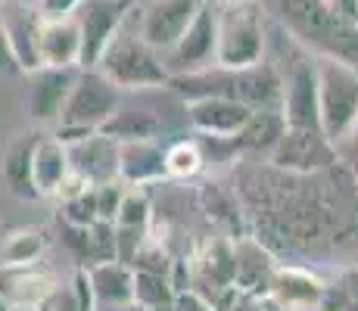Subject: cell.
Wrapping results in <instances>:
<instances>
[{"mask_svg": "<svg viewBox=\"0 0 358 311\" xmlns=\"http://www.w3.org/2000/svg\"><path fill=\"white\" fill-rule=\"evenodd\" d=\"M259 243L278 240L302 255H327L358 240V184L340 162L315 175L252 171L240 178Z\"/></svg>", "mask_w": 358, "mask_h": 311, "instance_id": "6da1fadb", "label": "cell"}, {"mask_svg": "<svg viewBox=\"0 0 358 311\" xmlns=\"http://www.w3.org/2000/svg\"><path fill=\"white\" fill-rule=\"evenodd\" d=\"M280 29L321 57H340L358 66V25L330 0H262Z\"/></svg>", "mask_w": 358, "mask_h": 311, "instance_id": "7a4b0ae2", "label": "cell"}, {"mask_svg": "<svg viewBox=\"0 0 358 311\" xmlns=\"http://www.w3.org/2000/svg\"><path fill=\"white\" fill-rule=\"evenodd\" d=\"M184 100L194 96H228L250 109H280V96H284V75L271 66V62L259 59L246 68H222L209 66L203 72L175 75L169 78Z\"/></svg>", "mask_w": 358, "mask_h": 311, "instance_id": "3957f363", "label": "cell"}, {"mask_svg": "<svg viewBox=\"0 0 358 311\" xmlns=\"http://www.w3.org/2000/svg\"><path fill=\"white\" fill-rule=\"evenodd\" d=\"M94 68H100L119 91H147V87L169 85V72L162 66V57L137 31L134 10L119 25V31L106 41V47H103Z\"/></svg>", "mask_w": 358, "mask_h": 311, "instance_id": "277c9868", "label": "cell"}, {"mask_svg": "<svg viewBox=\"0 0 358 311\" xmlns=\"http://www.w3.org/2000/svg\"><path fill=\"white\" fill-rule=\"evenodd\" d=\"M318 81V128L340 147L358 124V66L340 57L315 59Z\"/></svg>", "mask_w": 358, "mask_h": 311, "instance_id": "5b68a950", "label": "cell"}, {"mask_svg": "<svg viewBox=\"0 0 358 311\" xmlns=\"http://www.w3.org/2000/svg\"><path fill=\"white\" fill-rule=\"evenodd\" d=\"M215 6V66L246 68L265 53V25L262 6L256 0L237 3H212Z\"/></svg>", "mask_w": 358, "mask_h": 311, "instance_id": "8992f818", "label": "cell"}, {"mask_svg": "<svg viewBox=\"0 0 358 311\" xmlns=\"http://www.w3.org/2000/svg\"><path fill=\"white\" fill-rule=\"evenodd\" d=\"M119 103H122V91L100 68H78V78H75L72 91H69V100L53 134L59 140H72L78 134L100 131L109 122V115L119 109Z\"/></svg>", "mask_w": 358, "mask_h": 311, "instance_id": "52a82bcc", "label": "cell"}, {"mask_svg": "<svg viewBox=\"0 0 358 311\" xmlns=\"http://www.w3.org/2000/svg\"><path fill=\"white\" fill-rule=\"evenodd\" d=\"M340 162V147L321 128H290L280 131L278 143L268 153V165L293 175H315Z\"/></svg>", "mask_w": 358, "mask_h": 311, "instance_id": "ba28073f", "label": "cell"}, {"mask_svg": "<svg viewBox=\"0 0 358 311\" xmlns=\"http://www.w3.org/2000/svg\"><path fill=\"white\" fill-rule=\"evenodd\" d=\"M162 66L169 72V78L203 72V68L215 66V6L203 0V6L190 19L181 38L175 41V47L162 53Z\"/></svg>", "mask_w": 358, "mask_h": 311, "instance_id": "9c48e42d", "label": "cell"}, {"mask_svg": "<svg viewBox=\"0 0 358 311\" xmlns=\"http://www.w3.org/2000/svg\"><path fill=\"white\" fill-rule=\"evenodd\" d=\"M199 6H203V0H137V31L162 57L165 50L175 47V41L184 34Z\"/></svg>", "mask_w": 358, "mask_h": 311, "instance_id": "30bf717a", "label": "cell"}, {"mask_svg": "<svg viewBox=\"0 0 358 311\" xmlns=\"http://www.w3.org/2000/svg\"><path fill=\"white\" fill-rule=\"evenodd\" d=\"M137 0H81L75 22L81 31V68H94L106 41L119 31Z\"/></svg>", "mask_w": 358, "mask_h": 311, "instance_id": "8fae6325", "label": "cell"}, {"mask_svg": "<svg viewBox=\"0 0 358 311\" xmlns=\"http://www.w3.org/2000/svg\"><path fill=\"white\" fill-rule=\"evenodd\" d=\"M57 277L34 265H0V302L6 311H44L57 293Z\"/></svg>", "mask_w": 358, "mask_h": 311, "instance_id": "7c38bea8", "label": "cell"}, {"mask_svg": "<svg viewBox=\"0 0 358 311\" xmlns=\"http://www.w3.org/2000/svg\"><path fill=\"white\" fill-rule=\"evenodd\" d=\"M29 85V115L38 124H53L57 128L63 106L69 100L75 78H78V66H38Z\"/></svg>", "mask_w": 358, "mask_h": 311, "instance_id": "4fadbf2b", "label": "cell"}, {"mask_svg": "<svg viewBox=\"0 0 358 311\" xmlns=\"http://www.w3.org/2000/svg\"><path fill=\"white\" fill-rule=\"evenodd\" d=\"M66 143L69 162L78 175H85L94 187L106 181H119V143L103 131H91V134H78Z\"/></svg>", "mask_w": 358, "mask_h": 311, "instance_id": "5bb4252c", "label": "cell"}, {"mask_svg": "<svg viewBox=\"0 0 358 311\" xmlns=\"http://www.w3.org/2000/svg\"><path fill=\"white\" fill-rule=\"evenodd\" d=\"M280 115L290 128H318V81H315V62H293L290 75L284 78L280 96Z\"/></svg>", "mask_w": 358, "mask_h": 311, "instance_id": "9a60e30c", "label": "cell"}, {"mask_svg": "<svg viewBox=\"0 0 358 311\" xmlns=\"http://www.w3.org/2000/svg\"><path fill=\"white\" fill-rule=\"evenodd\" d=\"M250 115V106L228 100V96H194V100H187V122L194 124V131L206 137H218V140H231Z\"/></svg>", "mask_w": 358, "mask_h": 311, "instance_id": "2e32d148", "label": "cell"}, {"mask_svg": "<svg viewBox=\"0 0 358 311\" xmlns=\"http://www.w3.org/2000/svg\"><path fill=\"white\" fill-rule=\"evenodd\" d=\"M268 293L284 305V311H315L324 302L327 287L321 283V277H315L306 268H278L271 271V283H268Z\"/></svg>", "mask_w": 358, "mask_h": 311, "instance_id": "e0dca14e", "label": "cell"}, {"mask_svg": "<svg viewBox=\"0 0 358 311\" xmlns=\"http://www.w3.org/2000/svg\"><path fill=\"white\" fill-rule=\"evenodd\" d=\"M0 19H3L6 38H10L13 57L19 62V72H34L41 66L38 59V29H41V13L29 3H16L6 0L0 6Z\"/></svg>", "mask_w": 358, "mask_h": 311, "instance_id": "ac0fdd59", "label": "cell"}, {"mask_svg": "<svg viewBox=\"0 0 358 311\" xmlns=\"http://www.w3.org/2000/svg\"><path fill=\"white\" fill-rule=\"evenodd\" d=\"M119 143V181L128 187H147L162 181L165 175V150L156 137L141 140H115Z\"/></svg>", "mask_w": 358, "mask_h": 311, "instance_id": "d6986e66", "label": "cell"}, {"mask_svg": "<svg viewBox=\"0 0 358 311\" xmlns=\"http://www.w3.org/2000/svg\"><path fill=\"white\" fill-rule=\"evenodd\" d=\"M87 283H91L94 302L100 308H125L134 305V268L125 265L119 259H106V261H91L85 265Z\"/></svg>", "mask_w": 358, "mask_h": 311, "instance_id": "ffe728a7", "label": "cell"}, {"mask_svg": "<svg viewBox=\"0 0 358 311\" xmlns=\"http://www.w3.org/2000/svg\"><path fill=\"white\" fill-rule=\"evenodd\" d=\"M274 259L265 243L252 237H234V287L237 293H268Z\"/></svg>", "mask_w": 358, "mask_h": 311, "instance_id": "44dd1931", "label": "cell"}, {"mask_svg": "<svg viewBox=\"0 0 358 311\" xmlns=\"http://www.w3.org/2000/svg\"><path fill=\"white\" fill-rule=\"evenodd\" d=\"M38 59H41V66H78L81 68V31H78L75 16L41 19Z\"/></svg>", "mask_w": 358, "mask_h": 311, "instance_id": "7402d4cb", "label": "cell"}, {"mask_svg": "<svg viewBox=\"0 0 358 311\" xmlns=\"http://www.w3.org/2000/svg\"><path fill=\"white\" fill-rule=\"evenodd\" d=\"M69 168H72V162H69L66 143L57 134H38V143L31 150V184L38 190V196H53V190L69 175Z\"/></svg>", "mask_w": 358, "mask_h": 311, "instance_id": "603a6c76", "label": "cell"}, {"mask_svg": "<svg viewBox=\"0 0 358 311\" xmlns=\"http://www.w3.org/2000/svg\"><path fill=\"white\" fill-rule=\"evenodd\" d=\"M38 143V134H19L6 143L3 162H0V175H3L10 193L22 199H38V190L31 184V150Z\"/></svg>", "mask_w": 358, "mask_h": 311, "instance_id": "cb8c5ba5", "label": "cell"}, {"mask_svg": "<svg viewBox=\"0 0 358 311\" xmlns=\"http://www.w3.org/2000/svg\"><path fill=\"white\" fill-rule=\"evenodd\" d=\"M287 128L280 109H252V115L246 119V124L231 137L237 147H243L246 153H271V147L278 143L280 131Z\"/></svg>", "mask_w": 358, "mask_h": 311, "instance_id": "d4e9b609", "label": "cell"}, {"mask_svg": "<svg viewBox=\"0 0 358 311\" xmlns=\"http://www.w3.org/2000/svg\"><path fill=\"white\" fill-rule=\"evenodd\" d=\"M103 134H109L113 140H141V137H159L162 131V119H156L147 109H128L119 103L109 122L103 124Z\"/></svg>", "mask_w": 358, "mask_h": 311, "instance_id": "484cf974", "label": "cell"}, {"mask_svg": "<svg viewBox=\"0 0 358 311\" xmlns=\"http://www.w3.org/2000/svg\"><path fill=\"white\" fill-rule=\"evenodd\" d=\"M47 249V233L41 227L10 231L0 243V265H34Z\"/></svg>", "mask_w": 358, "mask_h": 311, "instance_id": "4316f807", "label": "cell"}, {"mask_svg": "<svg viewBox=\"0 0 358 311\" xmlns=\"http://www.w3.org/2000/svg\"><path fill=\"white\" fill-rule=\"evenodd\" d=\"M171 299H175V289H171L169 274L134 268V305L153 308V305H165Z\"/></svg>", "mask_w": 358, "mask_h": 311, "instance_id": "83f0119b", "label": "cell"}, {"mask_svg": "<svg viewBox=\"0 0 358 311\" xmlns=\"http://www.w3.org/2000/svg\"><path fill=\"white\" fill-rule=\"evenodd\" d=\"M203 162L206 156L196 140H178L165 150V175L169 178H181V181L196 178L203 171Z\"/></svg>", "mask_w": 358, "mask_h": 311, "instance_id": "f1b7e54d", "label": "cell"}, {"mask_svg": "<svg viewBox=\"0 0 358 311\" xmlns=\"http://www.w3.org/2000/svg\"><path fill=\"white\" fill-rule=\"evenodd\" d=\"M150 218H153V205H150V196L143 193V187H131V190L122 193L119 212H115V227H131V231H147Z\"/></svg>", "mask_w": 358, "mask_h": 311, "instance_id": "f546056e", "label": "cell"}, {"mask_svg": "<svg viewBox=\"0 0 358 311\" xmlns=\"http://www.w3.org/2000/svg\"><path fill=\"white\" fill-rule=\"evenodd\" d=\"M199 199H203V209L209 212V218L222 221V224L234 227V231L240 227L237 193H228L222 184H206V187H203V193H199Z\"/></svg>", "mask_w": 358, "mask_h": 311, "instance_id": "4dcf8cb0", "label": "cell"}, {"mask_svg": "<svg viewBox=\"0 0 358 311\" xmlns=\"http://www.w3.org/2000/svg\"><path fill=\"white\" fill-rule=\"evenodd\" d=\"M59 215L66 218L69 227H91L94 221H100L97 218V203H94V187L87 193H81V196L66 199Z\"/></svg>", "mask_w": 358, "mask_h": 311, "instance_id": "1f68e13d", "label": "cell"}, {"mask_svg": "<svg viewBox=\"0 0 358 311\" xmlns=\"http://www.w3.org/2000/svg\"><path fill=\"white\" fill-rule=\"evenodd\" d=\"M122 193H125L122 181H106V184L94 187V203H97V218L100 221H115V212H119V203H122Z\"/></svg>", "mask_w": 358, "mask_h": 311, "instance_id": "d6a6232c", "label": "cell"}, {"mask_svg": "<svg viewBox=\"0 0 358 311\" xmlns=\"http://www.w3.org/2000/svg\"><path fill=\"white\" fill-rule=\"evenodd\" d=\"M78 6H81V0H41L38 13H41V19H69V16H75Z\"/></svg>", "mask_w": 358, "mask_h": 311, "instance_id": "836d02e7", "label": "cell"}, {"mask_svg": "<svg viewBox=\"0 0 358 311\" xmlns=\"http://www.w3.org/2000/svg\"><path fill=\"white\" fill-rule=\"evenodd\" d=\"M171 305H175V311H215V308L209 305V302L203 299V296L196 293L194 287H190V289H181V293H175Z\"/></svg>", "mask_w": 358, "mask_h": 311, "instance_id": "e575fe53", "label": "cell"}, {"mask_svg": "<svg viewBox=\"0 0 358 311\" xmlns=\"http://www.w3.org/2000/svg\"><path fill=\"white\" fill-rule=\"evenodd\" d=\"M16 72H19V62H16V57H13L10 38H6L3 19H0V75H16Z\"/></svg>", "mask_w": 358, "mask_h": 311, "instance_id": "d590c367", "label": "cell"}, {"mask_svg": "<svg viewBox=\"0 0 358 311\" xmlns=\"http://www.w3.org/2000/svg\"><path fill=\"white\" fill-rule=\"evenodd\" d=\"M250 311H284V305H280L271 293H259V296H252Z\"/></svg>", "mask_w": 358, "mask_h": 311, "instance_id": "8d00e7d4", "label": "cell"}, {"mask_svg": "<svg viewBox=\"0 0 358 311\" xmlns=\"http://www.w3.org/2000/svg\"><path fill=\"white\" fill-rule=\"evenodd\" d=\"M343 293H346V299L358 302V268H352V271L343 277Z\"/></svg>", "mask_w": 358, "mask_h": 311, "instance_id": "74e56055", "label": "cell"}, {"mask_svg": "<svg viewBox=\"0 0 358 311\" xmlns=\"http://www.w3.org/2000/svg\"><path fill=\"white\" fill-rule=\"evenodd\" d=\"M340 162H346V171H349V175L355 178V184H358V143H355L352 150H349L346 156L340 153Z\"/></svg>", "mask_w": 358, "mask_h": 311, "instance_id": "f35d334b", "label": "cell"}, {"mask_svg": "<svg viewBox=\"0 0 358 311\" xmlns=\"http://www.w3.org/2000/svg\"><path fill=\"white\" fill-rule=\"evenodd\" d=\"M340 311H358V302H355V299H346V302L340 305Z\"/></svg>", "mask_w": 358, "mask_h": 311, "instance_id": "ab89813d", "label": "cell"}, {"mask_svg": "<svg viewBox=\"0 0 358 311\" xmlns=\"http://www.w3.org/2000/svg\"><path fill=\"white\" fill-rule=\"evenodd\" d=\"M143 311H175V305H171V302H165V305H153V308H143Z\"/></svg>", "mask_w": 358, "mask_h": 311, "instance_id": "60d3db41", "label": "cell"}, {"mask_svg": "<svg viewBox=\"0 0 358 311\" xmlns=\"http://www.w3.org/2000/svg\"><path fill=\"white\" fill-rule=\"evenodd\" d=\"M16 3H29V6H34V10H38V3H41V0H16Z\"/></svg>", "mask_w": 358, "mask_h": 311, "instance_id": "b9f144b4", "label": "cell"}, {"mask_svg": "<svg viewBox=\"0 0 358 311\" xmlns=\"http://www.w3.org/2000/svg\"><path fill=\"white\" fill-rule=\"evenodd\" d=\"M206 3H237V0H206Z\"/></svg>", "mask_w": 358, "mask_h": 311, "instance_id": "7bdbcfd3", "label": "cell"}, {"mask_svg": "<svg viewBox=\"0 0 358 311\" xmlns=\"http://www.w3.org/2000/svg\"><path fill=\"white\" fill-rule=\"evenodd\" d=\"M352 22L358 25V0H355V10H352Z\"/></svg>", "mask_w": 358, "mask_h": 311, "instance_id": "ee69618b", "label": "cell"}, {"mask_svg": "<svg viewBox=\"0 0 358 311\" xmlns=\"http://www.w3.org/2000/svg\"><path fill=\"white\" fill-rule=\"evenodd\" d=\"M352 134H355V137H358V124H355V131H352Z\"/></svg>", "mask_w": 358, "mask_h": 311, "instance_id": "f6af8a7d", "label": "cell"}, {"mask_svg": "<svg viewBox=\"0 0 358 311\" xmlns=\"http://www.w3.org/2000/svg\"><path fill=\"white\" fill-rule=\"evenodd\" d=\"M315 311H330V308H315Z\"/></svg>", "mask_w": 358, "mask_h": 311, "instance_id": "bcb514c9", "label": "cell"}, {"mask_svg": "<svg viewBox=\"0 0 358 311\" xmlns=\"http://www.w3.org/2000/svg\"><path fill=\"white\" fill-rule=\"evenodd\" d=\"M0 311H6V308H3V302H0Z\"/></svg>", "mask_w": 358, "mask_h": 311, "instance_id": "7dc6e473", "label": "cell"}, {"mask_svg": "<svg viewBox=\"0 0 358 311\" xmlns=\"http://www.w3.org/2000/svg\"><path fill=\"white\" fill-rule=\"evenodd\" d=\"M3 3H6V0H0V6H3Z\"/></svg>", "mask_w": 358, "mask_h": 311, "instance_id": "c3c4849f", "label": "cell"}]
</instances>
